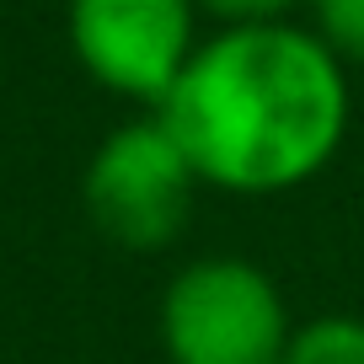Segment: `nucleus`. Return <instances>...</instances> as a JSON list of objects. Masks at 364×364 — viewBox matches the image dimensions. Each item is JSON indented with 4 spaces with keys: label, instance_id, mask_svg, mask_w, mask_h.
Segmentation results:
<instances>
[{
    "label": "nucleus",
    "instance_id": "obj_5",
    "mask_svg": "<svg viewBox=\"0 0 364 364\" xmlns=\"http://www.w3.org/2000/svg\"><path fill=\"white\" fill-rule=\"evenodd\" d=\"M279 364H364V321L359 316H316L311 327L289 332Z\"/></svg>",
    "mask_w": 364,
    "mask_h": 364
},
{
    "label": "nucleus",
    "instance_id": "obj_2",
    "mask_svg": "<svg viewBox=\"0 0 364 364\" xmlns=\"http://www.w3.org/2000/svg\"><path fill=\"white\" fill-rule=\"evenodd\" d=\"M171 364H279L289 343L284 295L247 257H204L171 279L161 300Z\"/></svg>",
    "mask_w": 364,
    "mask_h": 364
},
{
    "label": "nucleus",
    "instance_id": "obj_3",
    "mask_svg": "<svg viewBox=\"0 0 364 364\" xmlns=\"http://www.w3.org/2000/svg\"><path fill=\"white\" fill-rule=\"evenodd\" d=\"M193 193L198 171L188 166L177 139L156 124V113L113 129L80 182L91 225L129 252H156L177 241V230L193 215Z\"/></svg>",
    "mask_w": 364,
    "mask_h": 364
},
{
    "label": "nucleus",
    "instance_id": "obj_1",
    "mask_svg": "<svg viewBox=\"0 0 364 364\" xmlns=\"http://www.w3.org/2000/svg\"><path fill=\"white\" fill-rule=\"evenodd\" d=\"M156 124L177 139L198 182L284 193L338 156L348 134V70L306 27H225L193 48L156 102Z\"/></svg>",
    "mask_w": 364,
    "mask_h": 364
},
{
    "label": "nucleus",
    "instance_id": "obj_6",
    "mask_svg": "<svg viewBox=\"0 0 364 364\" xmlns=\"http://www.w3.org/2000/svg\"><path fill=\"white\" fill-rule=\"evenodd\" d=\"M316 6V27L321 43L343 59V70L359 65L364 70V0H311Z\"/></svg>",
    "mask_w": 364,
    "mask_h": 364
},
{
    "label": "nucleus",
    "instance_id": "obj_4",
    "mask_svg": "<svg viewBox=\"0 0 364 364\" xmlns=\"http://www.w3.org/2000/svg\"><path fill=\"white\" fill-rule=\"evenodd\" d=\"M193 0H70V43L91 80L161 102L193 59Z\"/></svg>",
    "mask_w": 364,
    "mask_h": 364
},
{
    "label": "nucleus",
    "instance_id": "obj_7",
    "mask_svg": "<svg viewBox=\"0 0 364 364\" xmlns=\"http://www.w3.org/2000/svg\"><path fill=\"white\" fill-rule=\"evenodd\" d=\"M193 6H204V11L220 16L225 27H262V22H279L300 0H193Z\"/></svg>",
    "mask_w": 364,
    "mask_h": 364
}]
</instances>
